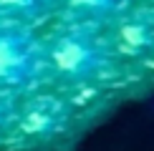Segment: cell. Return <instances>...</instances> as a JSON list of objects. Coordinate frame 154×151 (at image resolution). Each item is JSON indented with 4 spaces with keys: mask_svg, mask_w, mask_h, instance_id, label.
I'll use <instances>...</instances> for the list:
<instances>
[{
    "mask_svg": "<svg viewBox=\"0 0 154 151\" xmlns=\"http://www.w3.org/2000/svg\"><path fill=\"white\" fill-rule=\"evenodd\" d=\"M51 61L61 76L86 81L104 71L106 50L88 33H66L56 38V43L51 46Z\"/></svg>",
    "mask_w": 154,
    "mask_h": 151,
    "instance_id": "cell-1",
    "label": "cell"
},
{
    "mask_svg": "<svg viewBox=\"0 0 154 151\" xmlns=\"http://www.w3.org/2000/svg\"><path fill=\"white\" fill-rule=\"evenodd\" d=\"M35 43L23 30L0 28V81L3 83H25L35 73Z\"/></svg>",
    "mask_w": 154,
    "mask_h": 151,
    "instance_id": "cell-2",
    "label": "cell"
},
{
    "mask_svg": "<svg viewBox=\"0 0 154 151\" xmlns=\"http://www.w3.org/2000/svg\"><path fill=\"white\" fill-rule=\"evenodd\" d=\"M63 118V111L58 103H51V101H43V103H35L25 111L23 116V131L25 134H33V136H43V134H51L56 126L61 123Z\"/></svg>",
    "mask_w": 154,
    "mask_h": 151,
    "instance_id": "cell-3",
    "label": "cell"
},
{
    "mask_svg": "<svg viewBox=\"0 0 154 151\" xmlns=\"http://www.w3.org/2000/svg\"><path fill=\"white\" fill-rule=\"evenodd\" d=\"M119 38L124 46H129L134 50H144L154 46V33H152V25L146 23H139V20H131V23H124L119 30Z\"/></svg>",
    "mask_w": 154,
    "mask_h": 151,
    "instance_id": "cell-4",
    "label": "cell"
},
{
    "mask_svg": "<svg viewBox=\"0 0 154 151\" xmlns=\"http://www.w3.org/2000/svg\"><path fill=\"white\" fill-rule=\"evenodd\" d=\"M73 8H81L86 13H94V15H106V13L119 10L126 0H68Z\"/></svg>",
    "mask_w": 154,
    "mask_h": 151,
    "instance_id": "cell-5",
    "label": "cell"
},
{
    "mask_svg": "<svg viewBox=\"0 0 154 151\" xmlns=\"http://www.w3.org/2000/svg\"><path fill=\"white\" fill-rule=\"evenodd\" d=\"M0 5H5V8L10 10H18L23 13V15H41V13L48 10L51 0H0Z\"/></svg>",
    "mask_w": 154,
    "mask_h": 151,
    "instance_id": "cell-6",
    "label": "cell"
},
{
    "mask_svg": "<svg viewBox=\"0 0 154 151\" xmlns=\"http://www.w3.org/2000/svg\"><path fill=\"white\" fill-rule=\"evenodd\" d=\"M8 116H10L8 103H3V101H0V123H5V121H8Z\"/></svg>",
    "mask_w": 154,
    "mask_h": 151,
    "instance_id": "cell-7",
    "label": "cell"
}]
</instances>
